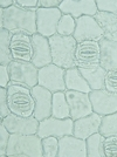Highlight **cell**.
<instances>
[{
    "label": "cell",
    "mask_w": 117,
    "mask_h": 157,
    "mask_svg": "<svg viewBox=\"0 0 117 157\" xmlns=\"http://www.w3.org/2000/svg\"><path fill=\"white\" fill-rule=\"evenodd\" d=\"M8 69L11 75L8 86L18 85L32 89L39 83V68L33 65V62L12 61Z\"/></svg>",
    "instance_id": "5"
},
{
    "label": "cell",
    "mask_w": 117,
    "mask_h": 157,
    "mask_svg": "<svg viewBox=\"0 0 117 157\" xmlns=\"http://www.w3.org/2000/svg\"><path fill=\"white\" fill-rule=\"evenodd\" d=\"M65 81H66V88L68 90H76V92L87 93V94H89L91 92L90 86L88 85L87 80L81 74L78 67L70 68V69H66Z\"/></svg>",
    "instance_id": "22"
},
{
    "label": "cell",
    "mask_w": 117,
    "mask_h": 157,
    "mask_svg": "<svg viewBox=\"0 0 117 157\" xmlns=\"http://www.w3.org/2000/svg\"><path fill=\"white\" fill-rule=\"evenodd\" d=\"M101 46V59L100 66L107 72L117 69V42L102 39L100 41Z\"/></svg>",
    "instance_id": "20"
},
{
    "label": "cell",
    "mask_w": 117,
    "mask_h": 157,
    "mask_svg": "<svg viewBox=\"0 0 117 157\" xmlns=\"http://www.w3.org/2000/svg\"><path fill=\"white\" fill-rule=\"evenodd\" d=\"M9 81H11V75L8 66H0V86L2 88H7Z\"/></svg>",
    "instance_id": "35"
},
{
    "label": "cell",
    "mask_w": 117,
    "mask_h": 157,
    "mask_svg": "<svg viewBox=\"0 0 117 157\" xmlns=\"http://www.w3.org/2000/svg\"><path fill=\"white\" fill-rule=\"evenodd\" d=\"M11 52L13 61L32 62L34 55L32 36L24 33L13 34L11 39Z\"/></svg>",
    "instance_id": "15"
},
{
    "label": "cell",
    "mask_w": 117,
    "mask_h": 157,
    "mask_svg": "<svg viewBox=\"0 0 117 157\" xmlns=\"http://www.w3.org/2000/svg\"><path fill=\"white\" fill-rule=\"evenodd\" d=\"M11 114L8 101H7V88H0V120L5 118Z\"/></svg>",
    "instance_id": "33"
},
{
    "label": "cell",
    "mask_w": 117,
    "mask_h": 157,
    "mask_svg": "<svg viewBox=\"0 0 117 157\" xmlns=\"http://www.w3.org/2000/svg\"><path fill=\"white\" fill-rule=\"evenodd\" d=\"M74 131V121L72 118H56L51 116L40 121L39 129L36 135L41 138L48 137V136H55L61 138L66 135H73Z\"/></svg>",
    "instance_id": "6"
},
{
    "label": "cell",
    "mask_w": 117,
    "mask_h": 157,
    "mask_svg": "<svg viewBox=\"0 0 117 157\" xmlns=\"http://www.w3.org/2000/svg\"><path fill=\"white\" fill-rule=\"evenodd\" d=\"M75 59L78 68H94L100 66V59H101L100 42L92 40L77 42Z\"/></svg>",
    "instance_id": "8"
},
{
    "label": "cell",
    "mask_w": 117,
    "mask_h": 157,
    "mask_svg": "<svg viewBox=\"0 0 117 157\" xmlns=\"http://www.w3.org/2000/svg\"><path fill=\"white\" fill-rule=\"evenodd\" d=\"M98 11L109 12L117 15V0H96Z\"/></svg>",
    "instance_id": "34"
},
{
    "label": "cell",
    "mask_w": 117,
    "mask_h": 157,
    "mask_svg": "<svg viewBox=\"0 0 117 157\" xmlns=\"http://www.w3.org/2000/svg\"><path fill=\"white\" fill-rule=\"evenodd\" d=\"M65 94L68 105L70 107V118L73 121H76L78 118L88 116L91 113H94L89 94L68 89L65 92Z\"/></svg>",
    "instance_id": "11"
},
{
    "label": "cell",
    "mask_w": 117,
    "mask_h": 157,
    "mask_svg": "<svg viewBox=\"0 0 117 157\" xmlns=\"http://www.w3.org/2000/svg\"><path fill=\"white\" fill-rule=\"evenodd\" d=\"M52 116L61 120L70 117V107L68 105L65 92H58L53 94Z\"/></svg>",
    "instance_id": "24"
},
{
    "label": "cell",
    "mask_w": 117,
    "mask_h": 157,
    "mask_svg": "<svg viewBox=\"0 0 117 157\" xmlns=\"http://www.w3.org/2000/svg\"><path fill=\"white\" fill-rule=\"evenodd\" d=\"M58 157H88L85 140L75 137L74 135H66L58 138Z\"/></svg>",
    "instance_id": "17"
},
{
    "label": "cell",
    "mask_w": 117,
    "mask_h": 157,
    "mask_svg": "<svg viewBox=\"0 0 117 157\" xmlns=\"http://www.w3.org/2000/svg\"><path fill=\"white\" fill-rule=\"evenodd\" d=\"M9 137H11V132L0 120V156L1 157L7 156V145L9 142Z\"/></svg>",
    "instance_id": "30"
},
{
    "label": "cell",
    "mask_w": 117,
    "mask_h": 157,
    "mask_svg": "<svg viewBox=\"0 0 117 157\" xmlns=\"http://www.w3.org/2000/svg\"><path fill=\"white\" fill-rule=\"evenodd\" d=\"M39 0H17V5L24 10H38Z\"/></svg>",
    "instance_id": "36"
},
{
    "label": "cell",
    "mask_w": 117,
    "mask_h": 157,
    "mask_svg": "<svg viewBox=\"0 0 117 157\" xmlns=\"http://www.w3.org/2000/svg\"><path fill=\"white\" fill-rule=\"evenodd\" d=\"M101 123H102V116L97 113H91L88 116L74 121L73 135L81 140H87L89 136L100 131Z\"/></svg>",
    "instance_id": "18"
},
{
    "label": "cell",
    "mask_w": 117,
    "mask_h": 157,
    "mask_svg": "<svg viewBox=\"0 0 117 157\" xmlns=\"http://www.w3.org/2000/svg\"><path fill=\"white\" fill-rule=\"evenodd\" d=\"M61 2V0H39L38 8H58Z\"/></svg>",
    "instance_id": "37"
},
{
    "label": "cell",
    "mask_w": 117,
    "mask_h": 157,
    "mask_svg": "<svg viewBox=\"0 0 117 157\" xmlns=\"http://www.w3.org/2000/svg\"><path fill=\"white\" fill-rule=\"evenodd\" d=\"M1 121L11 134H22V135L36 134L40 124V121L34 117V115L29 117H22L13 113H11Z\"/></svg>",
    "instance_id": "13"
},
{
    "label": "cell",
    "mask_w": 117,
    "mask_h": 157,
    "mask_svg": "<svg viewBox=\"0 0 117 157\" xmlns=\"http://www.w3.org/2000/svg\"><path fill=\"white\" fill-rule=\"evenodd\" d=\"M31 90H32V95L35 101L34 117L39 121L51 117L52 116L53 93L40 85L33 87Z\"/></svg>",
    "instance_id": "16"
},
{
    "label": "cell",
    "mask_w": 117,
    "mask_h": 157,
    "mask_svg": "<svg viewBox=\"0 0 117 157\" xmlns=\"http://www.w3.org/2000/svg\"><path fill=\"white\" fill-rule=\"evenodd\" d=\"M104 137L98 131L85 140L88 157H105L104 155Z\"/></svg>",
    "instance_id": "26"
},
{
    "label": "cell",
    "mask_w": 117,
    "mask_h": 157,
    "mask_svg": "<svg viewBox=\"0 0 117 157\" xmlns=\"http://www.w3.org/2000/svg\"><path fill=\"white\" fill-rule=\"evenodd\" d=\"M76 28V21L69 14H62L58 25V34L61 36H73Z\"/></svg>",
    "instance_id": "27"
},
{
    "label": "cell",
    "mask_w": 117,
    "mask_h": 157,
    "mask_svg": "<svg viewBox=\"0 0 117 157\" xmlns=\"http://www.w3.org/2000/svg\"><path fill=\"white\" fill-rule=\"evenodd\" d=\"M7 101L11 113L18 116L29 117L34 115L35 101L32 90L24 86H8L7 87Z\"/></svg>",
    "instance_id": "4"
},
{
    "label": "cell",
    "mask_w": 117,
    "mask_h": 157,
    "mask_svg": "<svg viewBox=\"0 0 117 157\" xmlns=\"http://www.w3.org/2000/svg\"><path fill=\"white\" fill-rule=\"evenodd\" d=\"M58 8L62 14H69L74 19L83 15L95 17L98 12L96 0H62Z\"/></svg>",
    "instance_id": "14"
},
{
    "label": "cell",
    "mask_w": 117,
    "mask_h": 157,
    "mask_svg": "<svg viewBox=\"0 0 117 157\" xmlns=\"http://www.w3.org/2000/svg\"><path fill=\"white\" fill-rule=\"evenodd\" d=\"M33 48H34V55H33V65L38 68H42L46 66L53 63L52 59V49L49 45L48 38H45L40 34L32 35Z\"/></svg>",
    "instance_id": "19"
},
{
    "label": "cell",
    "mask_w": 117,
    "mask_h": 157,
    "mask_svg": "<svg viewBox=\"0 0 117 157\" xmlns=\"http://www.w3.org/2000/svg\"><path fill=\"white\" fill-rule=\"evenodd\" d=\"M58 138L55 136H48L42 138L43 157H58Z\"/></svg>",
    "instance_id": "29"
},
{
    "label": "cell",
    "mask_w": 117,
    "mask_h": 157,
    "mask_svg": "<svg viewBox=\"0 0 117 157\" xmlns=\"http://www.w3.org/2000/svg\"><path fill=\"white\" fill-rule=\"evenodd\" d=\"M75 21H76V28L73 36L77 42L85 41V40H92V41L100 42L102 39H104L103 31L98 26L94 17L83 15L75 19Z\"/></svg>",
    "instance_id": "10"
},
{
    "label": "cell",
    "mask_w": 117,
    "mask_h": 157,
    "mask_svg": "<svg viewBox=\"0 0 117 157\" xmlns=\"http://www.w3.org/2000/svg\"><path fill=\"white\" fill-rule=\"evenodd\" d=\"M105 157H117V135L107 136L104 140Z\"/></svg>",
    "instance_id": "31"
},
{
    "label": "cell",
    "mask_w": 117,
    "mask_h": 157,
    "mask_svg": "<svg viewBox=\"0 0 117 157\" xmlns=\"http://www.w3.org/2000/svg\"><path fill=\"white\" fill-rule=\"evenodd\" d=\"M62 17L60 8H38L36 10V28L38 34L51 38L58 34V21Z\"/></svg>",
    "instance_id": "9"
},
{
    "label": "cell",
    "mask_w": 117,
    "mask_h": 157,
    "mask_svg": "<svg viewBox=\"0 0 117 157\" xmlns=\"http://www.w3.org/2000/svg\"><path fill=\"white\" fill-rule=\"evenodd\" d=\"M66 69L58 66L51 63V65L42 67L39 69V83L43 88L54 94L58 92H66V81H65Z\"/></svg>",
    "instance_id": "7"
},
{
    "label": "cell",
    "mask_w": 117,
    "mask_h": 157,
    "mask_svg": "<svg viewBox=\"0 0 117 157\" xmlns=\"http://www.w3.org/2000/svg\"><path fill=\"white\" fill-rule=\"evenodd\" d=\"M100 132L104 137L110 135H117V111L109 115L102 116V123L100 127Z\"/></svg>",
    "instance_id": "28"
},
{
    "label": "cell",
    "mask_w": 117,
    "mask_h": 157,
    "mask_svg": "<svg viewBox=\"0 0 117 157\" xmlns=\"http://www.w3.org/2000/svg\"><path fill=\"white\" fill-rule=\"evenodd\" d=\"M94 19L96 20L98 26L104 33V39L110 40L117 42V15L109 13V12H102L98 11L95 14Z\"/></svg>",
    "instance_id": "21"
},
{
    "label": "cell",
    "mask_w": 117,
    "mask_h": 157,
    "mask_svg": "<svg viewBox=\"0 0 117 157\" xmlns=\"http://www.w3.org/2000/svg\"><path fill=\"white\" fill-rule=\"evenodd\" d=\"M7 156L9 157H43L42 138L36 134L22 135L11 134L7 145Z\"/></svg>",
    "instance_id": "3"
},
{
    "label": "cell",
    "mask_w": 117,
    "mask_h": 157,
    "mask_svg": "<svg viewBox=\"0 0 117 157\" xmlns=\"http://www.w3.org/2000/svg\"><path fill=\"white\" fill-rule=\"evenodd\" d=\"M17 4V0H1L0 1V7L4 8V10H7L11 6H13Z\"/></svg>",
    "instance_id": "38"
},
{
    "label": "cell",
    "mask_w": 117,
    "mask_h": 157,
    "mask_svg": "<svg viewBox=\"0 0 117 157\" xmlns=\"http://www.w3.org/2000/svg\"><path fill=\"white\" fill-rule=\"evenodd\" d=\"M104 85L107 90L111 93H117V69H111L107 72Z\"/></svg>",
    "instance_id": "32"
},
{
    "label": "cell",
    "mask_w": 117,
    "mask_h": 157,
    "mask_svg": "<svg viewBox=\"0 0 117 157\" xmlns=\"http://www.w3.org/2000/svg\"><path fill=\"white\" fill-rule=\"evenodd\" d=\"M11 39L12 34L7 29H0V63L1 66H9L13 61L11 52Z\"/></svg>",
    "instance_id": "25"
},
{
    "label": "cell",
    "mask_w": 117,
    "mask_h": 157,
    "mask_svg": "<svg viewBox=\"0 0 117 157\" xmlns=\"http://www.w3.org/2000/svg\"><path fill=\"white\" fill-rule=\"evenodd\" d=\"M48 40L52 49V59L54 65L63 69L77 67L75 59L77 41L74 36H61L56 34L48 38Z\"/></svg>",
    "instance_id": "2"
},
{
    "label": "cell",
    "mask_w": 117,
    "mask_h": 157,
    "mask_svg": "<svg viewBox=\"0 0 117 157\" xmlns=\"http://www.w3.org/2000/svg\"><path fill=\"white\" fill-rule=\"evenodd\" d=\"M4 28L12 35L24 33L32 36L36 34V10H24L17 4L11 6L5 10Z\"/></svg>",
    "instance_id": "1"
},
{
    "label": "cell",
    "mask_w": 117,
    "mask_h": 157,
    "mask_svg": "<svg viewBox=\"0 0 117 157\" xmlns=\"http://www.w3.org/2000/svg\"><path fill=\"white\" fill-rule=\"evenodd\" d=\"M83 78L87 80L88 85L90 86L91 90H98V89H105L104 80L107 75V71L101 66L94 67V68H78Z\"/></svg>",
    "instance_id": "23"
},
{
    "label": "cell",
    "mask_w": 117,
    "mask_h": 157,
    "mask_svg": "<svg viewBox=\"0 0 117 157\" xmlns=\"http://www.w3.org/2000/svg\"><path fill=\"white\" fill-rule=\"evenodd\" d=\"M89 98L94 113H97L101 116L117 111V93H111L107 89L91 90Z\"/></svg>",
    "instance_id": "12"
}]
</instances>
